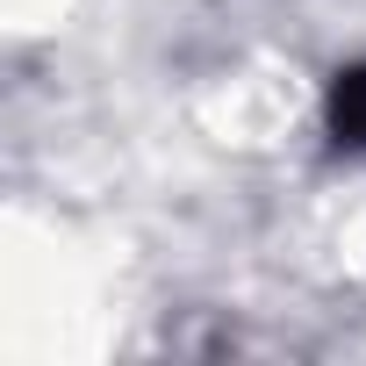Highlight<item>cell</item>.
<instances>
[{
  "mask_svg": "<svg viewBox=\"0 0 366 366\" xmlns=\"http://www.w3.org/2000/svg\"><path fill=\"white\" fill-rule=\"evenodd\" d=\"M323 122L345 151H366V65H345L323 94Z\"/></svg>",
  "mask_w": 366,
  "mask_h": 366,
  "instance_id": "6da1fadb",
  "label": "cell"
}]
</instances>
